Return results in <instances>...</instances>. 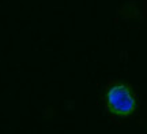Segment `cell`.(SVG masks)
Segmentation results:
<instances>
[{"label":"cell","instance_id":"1","mask_svg":"<svg viewBox=\"0 0 147 134\" xmlns=\"http://www.w3.org/2000/svg\"><path fill=\"white\" fill-rule=\"evenodd\" d=\"M108 107L113 114L127 116L135 110V99L125 85L112 86L106 96Z\"/></svg>","mask_w":147,"mask_h":134}]
</instances>
